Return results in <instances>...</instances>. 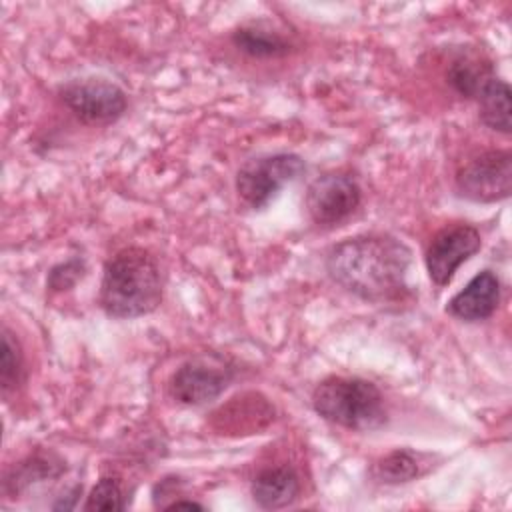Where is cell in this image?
<instances>
[{
    "mask_svg": "<svg viewBox=\"0 0 512 512\" xmlns=\"http://www.w3.org/2000/svg\"><path fill=\"white\" fill-rule=\"evenodd\" d=\"M412 250L390 234H358L330 248L326 270L330 278L354 296L384 304L410 294L408 270Z\"/></svg>",
    "mask_w": 512,
    "mask_h": 512,
    "instance_id": "obj_1",
    "label": "cell"
},
{
    "mask_svg": "<svg viewBox=\"0 0 512 512\" xmlns=\"http://www.w3.org/2000/svg\"><path fill=\"white\" fill-rule=\"evenodd\" d=\"M162 286L158 260L140 246H128L104 264L98 302L110 318H138L158 308Z\"/></svg>",
    "mask_w": 512,
    "mask_h": 512,
    "instance_id": "obj_2",
    "label": "cell"
},
{
    "mask_svg": "<svg viewBox=\"0 0 512 512\" xmlns=\"http://www.w3.org/2000/svg\"><path fill=\"white\" fill-rule=\"evenodd\" d=\"M314 412L348 430H376L386 420L384 396L364 378L328 376L312 392Z\"/></svg>",
    "mask_w": 512,
    "mask_h": 512,
    "instance_id": "obj_3",
    "label": "cell"
},
{
    "mask_svg": "<svg viewBox=\"0 0 512 512\" xmlns=\"http://www.w3.org/2000/svg\"><path fill=\"white\" fill-rule=\"evenodd\" d=\"M306 164L294 152L264 154L246 160L236 172V192L244 204L258 210L264 208L286 184L294 182Z\"/></svg>",
    "mask_w": 512,
    "mask_h": 512,
    "instance_id": "obj_4",
    "label": "cell"
},
{
    "mask_svg": "<svg viewBox=\"0 0 512 512\" xmlns=\"http://www.w3.org/2000/svg\"><path fill=\"white\" fill-rule=\"evenodd\" d=\"M64 106L84 124H112L128 106L126 92L104 78L70 80L58 90Z\"/></svg>",
    "mask_w": 512,
    "mask_h": 512,
    "instance_id": "obj_5",
    "label": "cell"
},
{
    "mask_svg": "<svg viewBox=\"0 0 512 512\" xmlns=\"http://www.w3.org/2000/svg\"><path fill=\"white\" fill-rule=\"evenodd\" d=\"M512 154L508 150H486L468 160L456 174V192L472 202L490 204L510 196Z\"/></svg>",
    "mask_w": 512,
    "mask_h": 512,
    "instance_id": "obj_6",
    "label": "cell"
},
{
    "mask_svg": "<svg viewBox=\"0 0 512 512\" xmlns=\"http://www.w3.org/2000/svg\"><path fill=\"white\" fill-rule=\"evenodd\" d=\"M362 188L350 174L326 172L314 178L306 190V212L318 226H336L356 212Z\"/></svg>",
    "mask_w": 512,
    "mask_h": 512,
    "instance_id": "obj_7",
    "label": "cell"
},
{
    "mask_svg": "<svg viewBox=\"0 0 512 512\" xmlns=\"http://www.w3.org/2000/svg\"><path fill=\"white\" fill-rule=\"evenodd\" d=\"M482 246V236L472 224H452L438 230L426 248V270L436 286H446L456 270Z\"/></svg>",
    "mask_w": 512,
    "mask_h": 512,
    "instance_id": "obj_8",
    "label": "cell"
},
{
    "mask_svg": "<svg viewBox=\"0 0 512 512\" xmlns=\"http://www.w3.org/2000/svg\"><path fill=\"white\" fill-rule=\"evenodd\" d=\"M232 368L208 356L184 362L170 380V394L186 406H202L216 400L232 382Z\"/></svg>",
    "mask_w": 512,
    "mask_h": 512,
    "instance_id": "obj_9",
    "label": "cell"
},
{
    "mask_svg": "<svg viewBox=\"0 0 512 512\" xmlns=\"http://www.w3.org/2000/svg\"><path fill=\"white\" fill-rule=\"evenodd\" d=\"M214 428L218 432L254 434L274 420L272 404L258 392H242L214 414Z\"/></svg>",
    "mask_w": 512,
    "mask_h": 512,
    "instance_id": "obj_10",
    "label": "cell"
},
{
    "mask_svg": "<svg viewBox=\"0 0 512 512\" xmlns=\"http://www.w3.org/2000/svg\"><path fill=\"white\" fill-rule=\"evenodd\" d=\"M498 304L500 280L492 270H482L448 300L446 312L464 322H480L490 318Z\"/></svg>",
    "mask_w": 512,
    "mask_h": 512,
    "instance_id": "obj_11",
    "label": "cell"
},
{
    "mask_svg": "<svg viewBox=\"0 0 512 512\" xmlns=\"http://www.w3.org/2000/svg\"><path fill=\"white\" fill-rule=\"evenodd\" d=\"M252 500L264 510L290 506L300 494V476L290 466H272L256 474L250 486Z\"/></svg>",
    "mask_w": 512,
    "mask_h": 512,
    "instance_id": "obj_12",
    "label": "cell"
},
{
    "mask_svg": "<svg viewBox=\"0 0 512 512\" xmlns=\"http://www.w3.org/2000/svg\"><path fill=\"white\" fill-rule=\"evenodd\" d=\"M432 460V454L410 448H396L374 464L372 476L380 484H406L424 476L432 468Z\"/></svg>",
    "mask_w": 512,
    "mask_h": 512,
    "instance_id": "obj_13",
    "label": "cell"
},
{
    "mask_svg": "<svg viewBox=\"0 0 512 512\" xmlns=\"http://www.w3.org/2000/svg\"><path fill=\"white\" fill-rule=\"evenodd\" d=\"M232 44L250 58H282L292 52V42L264 24H244L232 32Z\"/></svg>",
    "mask_w": 512,
    "mask_h": 512,
    "instance_id": "obj_14",
    "label": "cell"
},
{
    "mask_svg": "<svg viewBox=\"0 0 512 512\" xmlns=\"http://www.w3.org/2000/svg\"><path fill=\"white\" fill-rule=\"evenodd\" d=\"M66 470L64 462L54 452H36L30 454L26 460L16 464L4 478V492L6 494H20L34 482L54 480Z\"/></svg>",
    "mask_w": 512,
    "mask_h": 512,
    "instance_id": "obj_15",
    "label": "cell"
},
{
    "mask_svg": "<svg viewBox=\"0 0 512 512\" xmlns=\"http://www.w3.org/2000/svg\"><path fill=\"white\" fill-rule=\"evenodd\" d=\"M494 68L488 60L480 58V56H472V54H464L458 56L446 72L448 84L462 96L468 100H476L478 94L482 92V88L490 82V78H494Z\"/></svg>",
    "mask_w": 512,
    "mask_h": 512,
    "instance_id": "obj_16",
    "label": "cell"
},
{
    "mask_svg": "<svg viewBox=\"0 0 512 512\" xmlns=\"http://www.w3.org/2000/svg\"><path fill=\"white\" fill-rule=\"evenodd\" d=\"M476 102L478 116L484 126L502 134H510V86L502 78H490V82L478 94Z\"/></svg>",
    "mask_w": 512,
    "mask_h": 512,
    "instance_id": "obj_17",
    "label": "cell"
},
{
    "mask_svg": "<svg viewBox=\"0 0 512 512\" xmlns=\"http://www.w3.org/2000/svg\"><path fill=\"white\" fill-rule=\"evenodd\" d=\"M24 378V356L18 338L8 326L2 328V352H0V384L4 394L16 390Z\"/></svg>",
    "mask_w": 512,
    "mask_h": 512,
    "instance_id": "obj_18",
    "label": "cell"
},
{
    "mask_svg": "<svg viewBox=\"0 0 512 512\" xmlns=\"http://www.w3.org/2000/svg\"><path fill=\"white\" fill-rule=\"evenodd\" d=\"M124 508H126V494L120 478L116 476H102L92 486L84 504V510H98V512H114Z\"/></svg>",
    "mask_w": 512,
    "mask_h": 512,
    "instance_id": "obj_19",
    "label": "cell"
},
{
    "mask_svg": "<svg viewBox=\"0 0 512 512\" xmlns=\"http://www.w3.org/2000/svg\"><path fill=\"white\" fill-rule=\"evenodd\" d=\"M82 272H84L82 260H68V262L52 268L48 284L54 290H66V288L74 286L78 282V278H82Z\"/></svg>",
    "mask_w": 512,
    "mask_h": 512,
    "instance_id": "obj_20",
    "label": "cell"
},
{
    "mask_svg": "<svg viewBox=\"0 0 512 512\" xmlns=\"http://www.w3.org/2000/svg\"><path fill=\"white\" fill-rule=\"evenodd\" d=\"M180 508H186V510H204V506L200 502H194V500H172L170 504L164 506V510H180Z\"/></svg>",
    "mask_w": 512,
    "mask_h": 512,
    "instance_id": "obj_21",
    "label": "cell"
}]
</instances>
